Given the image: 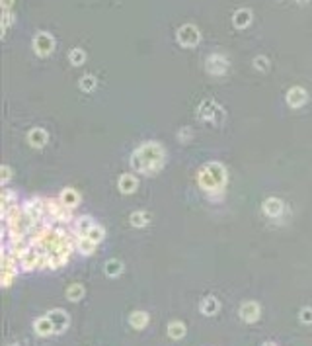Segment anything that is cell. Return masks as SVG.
Instances as JSON below:
<instances>
[{
    "label": "cell",
    "mask_w": 312,
    "mask_h": 346,
    "mask_svg": "<svg viewBox=\"0 0 312 346\" xmlns=\"http://www.w3.org/2000/svg\"><path fill=\"white\" fill-rule=\"evenodd\" d=\"M197 184L211 199L219 198L226 186V168L221 162H207L197 174Z\"/></svg>",
    "instance_id": "2"
},
{
    "label": "cell",
    "mask_w": 312,
    "mask_h": 346,
    "mask_svg": "<svg viewBox=\"0 0 312 346\" xmlns=\"http://www.w3.org/2000/svg\"><path fill=\"white\" fill-rule=\"evenodd\" d=\"M254 63H256V67H258L260 70H265V69H267V65H269V61L265 59V57H258V59L254 61Z\"/></svg>",
    "instance_id": "28"
},
{
    "label": "cell",
    "mask_w": 312,
    "mask_h": 346,
    "mask_svg": "<svg viewBox=\"0 0 312 346\" xmlns=\"http://www.w3.org/2000/svg\"><path fill=\"white\" fill-rule=\"evenodd\" d=\"M47 141H49V135H47V131H45V129L33 128L28 133V143L31 145V147H35V149L45 147V145H47Z\"/></svg>",
    "instance_id": "8"
},
{
    "label": "cell",
    "mask_w": 312,
    "mask_h": 346,
    "mask_svg": "<svg viewBox=\"0 0 312 346\" xmlns=\"http://www.w3.org/2000/svg\"><path fill=\"white\" fill-rule=\"evenodd\" d=\"M123 272V264L119 262V260H107L106 262V274L107 276H119Z\"/></svg>",
    "instance_id": "21"
},
{
    "label": "cell",
    "mask_w": 312,
    "mask_h": 346,
    "mask_svg": "<svg viewBox=\"0 0 312 346\" xmlns=\"http://www.w3.org/2000/svg\"><path fill=\"white\" fill-rule=\"evenodd\" d=\"M35 331H37L39 336H47L51 335V333H55V325H53V321L47 317H41V319H37L35 321Z\"/></svg>",
    "instance_id": "15"
},
{
    "label": "cell",
    "mask_w": 312,
    "mask_h": 346,
    "mask_svg": "<svg viewBox=\"0 0 312 346\" xmlns=\"http://www.w3.org/2000/svg\"><path fill=\"white\" fill-rule=\"evenodd\" d=\"M82 294H84V287L80 284H74V286L68 287V299H72V301H78L82 297Z\"/></svg>",
    "instance_id": "26"
},
{
    "label": "cell",
    "mask_w": 312,
    "mask_h": 346,
    "mask_svg": "<svg viewBox=\"0 0 312 346\" xmlns=\"http://www.w3.org/2000/svg\"><path fill=\"white\" fill-rule=\"evenodd\" d=\"M68 59H70V63L74 65V67H80L84 61H86V53H84V49H72L70 51V55H68Z\"/></svg>",
    "instance_id": "24"
},
{
    "label": "cell",
    "mask_w": 312,
    "mask_h": 346,
    "mask_svg": "<svg viewBox=\"0 0 312 346\" xmlns=\"http://www.w3.org/2000/svg\"><path fill=\"white\" fill-rule=\"evenodd\" d=\"M14 4V0H2V10H10Z\"/></svg>",
    "instance_id": "31"
},
{
    "label": "cell",
    "mask_w": 312,
    "mask_h": 346,
    "mask_svg": "<svg viewBox=\"0 0 312 346\" xmlns=\"http://www.w3.org/2000/svg\"><path fill=\"white\" fill-rule=\"evenodd\" d=\"M98 86V80L92 77V75H86L84 79H80V88L84 90V92H92V90H96Z\"/></svg>",
    "instance_id": "25"
},
{
    "label": "cell",
    "mask_w": 312,
    "mask_h": 346,
    "mask_svg": "<svg viewBox=\"0 0 312 346\" xmlns=\"http://www.w3.org/2000/svg\"><path fill=\"white\" fill-rule=\"evenodd\" d=\"M219 114H221V110L217 108L213 102H203L201 104V118L207 119V121H219Z\"/></svg>",
    "instance_id": "14"
},
{
    "label": "cell",
    "mask_w": 312,
    "mask_h": 346,
    "mask_svg": "<svg viewBox=\"0 0 312 346\" xmlns=\"http://www.w3.org/2000/svg\"><path fill=\"white\" fill-rule=\"evenodd\" d=\"M201 40V33L195 28L193 24H185L178 30V41L184 45V47H195Z\"/></svg>",
    "instance_id": "4"
},
{
    "label": "cell",
    "mask_w": 312,
    "mask_h": 346,
    "mask_svg": "<svg viewBox=\"0 0 312 346\" xmlns=\"http://www.w3.org/2000/svg\"><path fill=\"white\" fill-rule=\"evenodd\" d=\"M263 346H275V344H273V342H265Z\"/></svg>",
    "instance_id": "33"
},
{
    "label": "cell",
    "mask_w": 312,
    "mask_h": 346,
    "mask_svg": "<svg viewBox=\"0 0 312 346\" xmlns=\"http://www.w3.org/2000/svg\"><path fill=\"white\" fill-rule=\"evenodd\" d=\"M49 319L53 321V325H55V331L61 333V331H65L68 325V315L65 311H61V309H55V311H51L49 313Z\"/></svg>",
    "instance_id": "13"
},
{
    "label": "cell",
    "mask_w": 312,
    "mask_h": 346,
    "mask_svg": "<svg viewBox=\"0 0 312 346\" xmlns=\"http://www.w3.org/2000/svg\"><path fill=\"white\" fill-rule=\"evenodd\" d=\"M283 211H285V204H283L281 199L267 198L265 202H263V213H265L267 217L277 219L283 213Z\"/></svg>",
    "instance_id": "6"
},
{
    "label": "cell",
    "mask_w": 312,
    "mask_h": 346,
    "mask_svg": "<svg viewBox=\"0 0 312 346\" xmlns=\"http://www.w3.org/2000/svg\"><path fill=\"white\" fill-rule=\"evenodd\" d=\"M86 237L90 239V241H94V243H102V241H104V237H106V231H104V227H102V225H98V223H94V225H92V229H90V231H88L86 233Z\"/></svg>",
    "instance_id": "18"
},
{
    "label": "cell",
    "mask_w": 312,
    "mask_h": 346,
    "mask_svg": "<svg viewBox=\"0 0 312 346\" xmlns=\"http://www.w3.org/2000/svg\"><path fill=\"white\" fill-rule=\"evenodd\" d=\"M189 135H191V133H189V131H187V129H182V131H180V141H185V139L189 137Z\"/></svg>",
    "instance_id": "32"
},
{
    "label": "cell",
    "mask_w": 312,
    "mask_h": 346,
    "mask_svg": "<svg viewBox=\"0 0 312 346\" xmlns=\"http://www.w3.org/2000/svg\"><path fill=\"white\" fill-rule=\"evenodd\" d=\"M168 335L172 336V338H182L185 335V326L180 323V321H176V323H170L168 325Z\"/></svg>",
    "instance_id": "23"
},
{
    "label": "cell",
    "mask_w": 312,
    "mask_h": 346,
    "mask_svg": "<svg viewBox=\"0 0 312 346\" xmlns=\"http://www.w3.org/2000/svg\"><path fill=\"white\" fill-rule=\"evenodd\" d=\"M12 24H14V14L10 10H2V31H8Z\"/></svg>",
    "instance_id": "27"
},
{
    "label": "cell",
    "mask_w": 312,
    "mask_h": 346,
    "mask_svg": "<svg viewBox=\"0 0 312 346\" xmlns=\"http://www.w3.org/2000/svg\"><path fill=\"white\" fill-rule=\"evenodd\" d=\"M10 176H12V170H10L8 165H4V167H2V182L6 184V182L10 180Z\"/></svg>",
    "instance_id": "30"
},
{
    "label": "cell",
    "mask_w": 312,
    "mask_h": 346,
    "mask_svg": "<svg viewBox=\"0 0 312 346\" xmlns=\"http://www.w3.org/2000/svg\"><path fill=\"white\" fill-rule=\"evenodd\" d=\"M308 98V94H306V90L301 88V86H292L289 92H287V104L291 106V108H301L302 104L306 102Z\"/></svg>",
    "instance_id": "7"
},
{
    "label": "cell",
    "mask_w": 312,
    "mask_h": 346,
    "mask_svg": "<svg viewBox=\"0 0 312 346\" xmlns=\"http://www.w3.org/2000/svg\"><path fill=\"white\" fill-rule=\"evenodd\" d=\"M117 186H119V190L123 194H133L136 190V186H139V182H136V178L133 174H121L119 180H117Z\"/></svg>",
    "instance_id": "12"
},
{
    "label": "cell",
    "mask_w": 312,
    "mask_h": 346,
    "mask_svg": "<svg viewBox=\"0 0 312 346\" xmlns=\"http://www.w3.org/2000/svg\"><path fill=\"white\" fill-rule=\"evenodd\" d=\"M129 321H131V325L135 326V329H143V326H146V323H148V315H146V313H141V311H135V313H131Z\"/></svg>",
    "instance_id": "20"
},
{
    "label": "cell",
    "mask_w": 312,
    "mask_h": 346,
    "mask_svg": "<svg viewBox=\"0 0 312 346\" xmlns=\"http://www.w3.org/2000/svg\"><path fill=\"white\" fill-rule=\"evenodd\" d=\"M205 69H207V72H211V75H215V77H219V75H224V72H226V69H228V61H226L224 55L213 53V55H209V57H207Z\"/></svg>",
    "instance_id": "5"
},
{
    "label": "cell",
    "mask_w": 312,
    "mask_h": 346,
    "mask_svg": "<svg viewBox=\"0 0 312 346\" xmlns=\"http://www.w3.org/2000/svg\"><path fill=\"white\" fill-rule=\"evenodd\" d=\"M94 225V219L88 217V215H82V217L74 219V225H72V233L76 237H86V233L92 229Z\"/></svg>",
    "instance_id": "10"
},
{
    "label": "cell",
    "mask_w": 312,
    "mask_h": 346,
    "mask_svg": "<svg viewBox=\"0 0 312 346\" xmlns=\"http://www.w3.org/2000/svg\"><path fill=\"white\" fill-rule=\"evenodd\" d=\"M76 250H80V254H92L94 250H96V243L94 241H90L88 237H76Z\"/></svg>",
    "instance_id": "17"
},
{
    "label": "cell",
    "mask_w": 312,
    "mask_h": 346,
    "mask_svg": "<svg viewBox=\"0 0 312 346\" xmlns=\"http://www.w3.org/2000/svg\"><path fill=\"white\" fill-rule=\"evenodd\" d=\"M234 26L236 28H248L250 24H252V12L250 10H246V8H242V10H238L236 14H234Z\"/></svg>",
    "instance_id": "16"
},
{
    "label": "cell",
    "mask_w": 312,
    "mask_h": 346,
    "mask_svg": "<svg viewBox=\"0 0 312 346\" xmlns=\"http://www.w3.org/2000/svg\"><path fill=\"white\" fill-rule=\"evenodd\" d=\"M240 317H242V321H246V323L258 321V317H260V305H258L256 301L244 303V305L240 307Z\"/></svg>",
    "instance_id": "9"
},
{
    "label": "cell",
    "mask_w": 312,
    "mask_h": 346,
    "mask_svg": "<svg viewBox=\"0 0 312 346\" xmlns=\"http://www.w3.org/2000/svg\"><path fill=\"white\" fill-rule=\"evenodd\" d=\"M33 49L37 53L39 57H47L53 53L55 49V40H53V35L47 33V31H39L37 35H35V40H33Z\"/></svg>",
    "instance_id": "3"
},
{
    "label": "cell",
    "mask_w": 312,
    "mask_h": 346,
    "mask_svg": "<svg viewBox=\"0 0 312 346\" xmlns=\"http://www.w3.org/2000/svg\"><path fill=\"white\" fill-rule=\"evenodd\" d=\"M129 221H131L133 227H145L146 223H148V215L143 213V211H135V213H131Z\"/></svg>",
    "instance_id": "22"
},
{
    "label": "cell",
    "mask_w": 312,
    "mask_h": 346,
    "mask_svg": "<svg viewBox=\"0 0 312 346\" xmlns=\"http://www.w3.org/2000/svg\"><path fill=\"white\" fill-rule=\"evenodd\" d=\"M164 147L156 141H146L141 147H136L131 155V168L135 172L146 174V176H152L156 174L162 165H164Z\"/></svg>",
    "instance_id": "1"
},
{
    "label": "cell",
    "mask_w": 312,
    "mask_h": 346,
    "mask_svg": "<svg viewBox=\"0 0 312 346\" xmlns=\"http://www.w3.org/2000/svg\"><path fill=\"white\" fill-rule=\"evenodd\" d=\"M301 321L302 323H312V309H302Z\"/></svg>",
    "instance_id": "29"
},
{
    "label": "cell",
    "mask_w": 312,
    "mask_h": 346,
    "mask_svg": "<svg viewBox=\"0 0 312 346\" xmlns=\"http://www.w3.org/2000/svg\"><path fill=\"white\" fill-rule=\"evenodd\" d=\"M297 2H308V0H297Z\"/></svg>",
    "instance_id": "34"
},
{
    "label": "cell",
    "mask_w": 312,
    "mask_h": 346,
    "mask_svg": "<svg viewBox=\"0 0 312 346\" xmlns=\"http://www.w3.org/2000/svg\"><path fill=\"white\" fill-rule=\"evenodd\" d=\"M59 199L67 206V208L74 209L80 204V194H78L74 188H65L63 192H61V196H59Z\"/></svg>",
    "instance_id": "11"
},
{
    "label": "cell",
    "mask_w": 312,
    "mask_h": 346,
    "mask_svg": "<svg viewBox=\"0 0 312 346\" xmlns=\"http://www.w3.org/2000/svg\"><path fill=\"white\" fill-rule=\"evenodd\" d=\"M201 311H203L205 315H215V313L219 311V301H217L215 297H207V299H203V303H201Z\"/></svg>",
    "instance_id": "19"
}]
</instances>
